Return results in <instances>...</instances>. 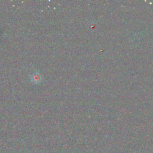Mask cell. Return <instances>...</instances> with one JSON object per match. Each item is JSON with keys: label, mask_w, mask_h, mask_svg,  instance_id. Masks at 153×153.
I'll return each mask as SVG.
<instances>
[{"label": "cell", "mask_w": 153, "mask_h": 153, "mask_svg": "<svg viewBox=\"0 0 153 153\" xmlns=\"http://www.w3.org/2000/svg\"><path fill=\"white\" fill-rule=\"evenodd\" d=\"M41 80V76L39 75V74H33L32 76V81L33 82H39Z\"/></svg>", "instance_id": "obj_1"}]
</instances>
